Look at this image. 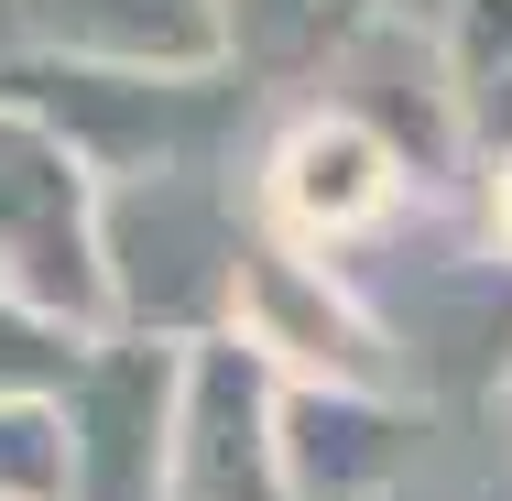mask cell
I'll return each instance as SVG.
<instances>
[{
  "instance_id": "obj_12",
  "label": "cell",
  "mask_w": 512,
  "mask_h": 501,
  "mask_svg": "<svg viewBox=\"0 0 512 501\" xmlns=\"http://www.w3.org/2000/svg\"><path fill=\"white\" fill-rule=\"evenodd\" d=\"M0 501H77L66 393H0Z\"/></svg>"
},
{
  "instance_id": "obj_11",
  "label": "cell",
  "mask_w": 512,
  "mask_h": 501,
  "mask_svg": "<svg viewBox=\"0 0 512 501\" xmlns=\"http://www.w3.org/2000/svg\"><path fill=\"white\" fill-rule=\"evenodd\" d=\"M425 44H436L447 109H458V153L480 175L512 164V0H447Z\"/></svg>"
},
{
  "instance_id": "obj_10",
  "label": "cell",
  "mask_w": 512,
  "mask_h": 501,
  "mask_svg": "<svg viewBox=\"0 0 512 501\" xmlns=\"http://www.w3.org/2000/svg\"><path fill=\"white\" fill-rule=\"evenodd\" d=\"M382 33V0H218V55L251 88H316Z\"/></svg>"
},
{
  "instance_id": "obj_13",
  "label": "cell",
  "mask_w": 512,
  "mask_h": 501,
  "mask_svg": "<svg viewBox=\"0 0 512 501\" xmlns=\"http://www.w3.org/2000/svg\"><path fill=\"white\" fill-rule=\"evenodd\" d=\"M77 360H88V338H66V327H44V316L0 305V393H66Z\"/></svg>"
},
{
  "instance_id": "obj_5",
  "label": "cell",
  "mask_w": 512,
  "mask_h": 501,
  "mask_svg": "<svg viewBox=\"0 0 512 501\" xmlns=\"http://www.w3.org/2000/svg\"><path fill=\"white\" fill-rule=\"evenodd\" d=\"M229 338H251L295 393H404V349H393V327L360 305V284L338 273V262H316L295 240H251V273H240V316H229Z\"/></svg>"
},
{
  "instance_id": "obj_15",
  "label": "cell",
  "mask_w": 512,
  "mask_h": 501,
  "mask_svg": "<svg viewBox=\"0 0 512 501\" xmlns=\"http://www.w3.org/2000/svg\"><path fill=\"white\" fill-rule=\"evenodd\" d=\"M436 11L447 0H382V22H414V33H436Z\"/></svg>"
},
{
  "instance_id": "obj_7",
  "label": "cell",
  "mask_w": 512,
  "mask_h": 501,
  "mask_svg": "<svg viewBox=\"0 0 512 501\" xmlns=\"http://www.w3.org/2000/svg\"><path fill=\"white\" fill-rule=\"evenodd\" d=\"M175 393H186V349L88 338V360L66 382L77 501H164V480H175Z\"/></svg>"
},
{
  "instance_id": "obj_9",
  "label": "cell",
  "mask_w": 512,
  "mask_h": 501,
  "mask_svg": "<svg viewBox=\"0 0 512 501\" xmlns=\"http://www.w3.org/2000/svg\"><path fill=\"white\" fill-rule=\"evenodd\" d=\"M22 55H66V66H164L197 77L218 55V0H11Z\"/></svg>"
},
{
  "instance_id": "obj_6",
  "label": "cell",
  "mask_w": 512,
  "mask_h": 501,
  "mask_svg": "<svg viewBox=\"0 0 512 501\" xmlns=\"http://www.w3.org/2000/svg\"><path fill=\"white\" fill-rule=\"evenodd\" d=\"M164 501H295V480H284V371L251 338H197L186 349Z\"/></svg>"
},
{
  "instance_id": "obj_3",
  "label": "cell",
  "mask_w": 512,
  "mask_h": 501,
  "mask_svg": "<svg viewBox=\"0 0 512 501\" xmlns=\"http://www.w3.org/2000/svg\"><path fill=\"white\" fill-rule=\"evenodd\" d=\"M0 305H22L66 338H109L99 175L11 99H0Z\"/></svg>"
},
{
  "instance_id": "obj_14",
  "label": "cell",
  "mask_w": 512,
  "mask_h": 501,
  "mask_svg": "<svg viewBox=\"0 0 512 501\" xmlns=\"http://www.w3.org/2000/svg\"><path fill=\"white\" fill-rule=\"evenodd\" d=\"M480 218H491V251H512V164H491V186H480Z\"/></svg>"
},
{
  "instance_id": "obj_8",
  "label": "cell",
  "mask_w": 512,
  "mask_h": 501,
  "mask_svg": "<svg viewBox=\"0 0 512 501\" xmlns=\"http://www.w3.org/2000/svg\"><path fill=\"white\" fill-rule=\"evenodd\" d=\"M425 414L404 393H295L284 382V480L295 501H393L414 480Z\"/></svg>"
},
{
  "instance_id": "obj_4",
  "label": "cell",
  "mask_w": 512,
  "mask_h": 501,
  "mask_svg": "<svg viewBox=\"0 0 512 501\" xmlns=\"http://www.w3.org/2000/svg\"><path fill=\"white\" fill-rule=\"evenodd\" d=\"M251 197H262V229H273V240L338 262V251H371V240L414 207V164L360 120V109L316 99V109H295V120L262 142Z\"/></svg>"
},
{
  "instance_id": "obj_1",
  "label": "cell",
  "mask_w": 512,
  "mask_h": 501,
  "mask_svg": "<svg viewBox=\"0 0 512 501\" xmlns=\"http://www.w3.org/2000/svg\"><path fill=\"white\" fill-rule=\"evenodd\" d=\"M0 99L33 109L99 186L131 175H229L240 153V120H251V77L197 66V77H164V66H66V55H11L0 66Z\"/></svg>"
},
{
  "instance_id": "obj_2",
  "label": "cell",
  "mask_w": 512,
  "mask_h": 501,
  "mask_svg": "<svg viewBox=\"0 0 512 501\" xmlns=\"http://www.w3.org/2000/svg\"><path fill=\"white\" fill-rule=\"evenodd\" d=\"M251 240L262 229L240 218L229 175H131V186H99L109 338H164V349L229 338Z\"/></svg>"
}]
</instances>
